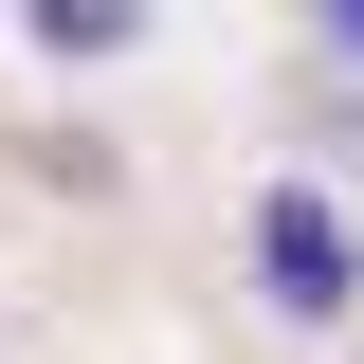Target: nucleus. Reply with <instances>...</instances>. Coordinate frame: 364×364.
<instances>
[{
	"label": "nucleus",
	"instance_id": "7ed1b4c3",
	"mask_svg": "<svg viewBox=\"0 0 364 364\" xmlns=\"http://www.w3.org/2000/svg\"><path fill=\"white\" fill-rule=\"evenodd\" d=\"M310 55H328V73H364V0H328V18H310Z\"/></svg>",
	"mask_w": 364,
	"mask_h": 364
},
{
	"label": "nucleus",
	"instance_id": "f03ea898",
	"mask_svg": "<svg viewBox=\"0 0 364 364\" xmlns=\"http://www.w3.org/2000/svg\"><path fill=\"white\" fill-rule=\"evenodd\" d=\"M18 37H37L55 73H109V55H128L146 18H128V0H37V18H18Z\"/></svg>",
	"mask_w": 364,
	"mask_h": 364
},
{
	"label": "nucleus",
	"instance_id": "f257e3e1",
	"mask_svg": "<svg viewBox=\"0 0 364 364\" xmlns=\"http://www.w3.org/2000/svg\"><path fill=\"white\" fill-rule=\"evenodd\" d=\"M255 310H291V328H346L364 310V219L328 182H273L255 200Z\"/></svg>",
	"mask_w": 364,
	"mask_h": 364
}]
</instances>
